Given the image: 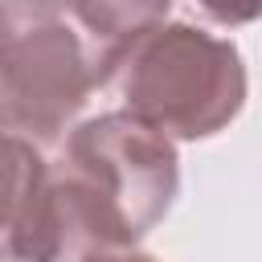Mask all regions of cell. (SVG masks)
<instances>
[{"label":"cell","mask_w":262,"mask_h":262,"mask_svg":"<svg viewBox=\"0 0 262 262\" xmlns=\"http://www.w3.org/2000/svg\"><path fill=\"white\" fill-rule=\"evenodd\" d=\"M123 111L172 139H209L246 106V66L233 41L184 20H164L106 57Z\"/></svg>","instance_id":"obj_1"},{"label":"cell","mask_w":262,"mask_h":262,"mask_svg":"<svg viewBox=\"0 0 262 262\" xmlns=\"http://www.w3.org/2000/svg\"><path fill=\"white\" fill-rule=\"evenodd\" d=\"M106 49L70 0H4L0 25V123L37 147L61 143L106 82Z\"/></svg>","instance_id":"obj_2"},{"label":"cell","mask_w":262,"mask_h":262,"mask_svg":"<svg viewBox=\"0 0 262 262\" xmlns=\"http://www.w3.org/2000/svg\"><path fill=\"white\" fill-rule=\"evenodd\" d=\"M53 168L86 188L127 242L151 233L180 188L172 135L156 131L131 111H111L74 127Z\"/></svg>","instance_id":"obj_3"},{"label":"cell","mask_w":262,"mask_h":262,"mask_svg":"<svg viewBox=\"0 0 262 262\" xmlns=\"http://www.w3.org/2000/svg\"><path fill=\"white\" fill-rule=\"evenodd\" d=\"M70 4L106 53H115L131 37L164 25V16L172 8V0H70Z\"/></svg>","instance_id":"obj_4"},{"label":"cell","mask_w":262,"mask_h":262,"mask_svg":"<svg viewBox=\"0 0 262 262\" xmlns=\"http://www.w3.org/2000/svg\"><path fill=\"white\" fill-rule=\"evenodd\" d=\"M196 8L217 25H250L262 16V0H196Z\"/></svg>","instance_id":"obj_5"},{"label":"cell","mask_w":262,"mask_h":262,"mask_svg":"<svg viewBox=\"0 0 262 262\" xmlns=\"http://www.w3.org/2000/svg\"><path fill=\"white\" fill-rule=\"evenodd\" d=\"M74 262H156V258L143 254V250H135V246H90Z\"/></svg>","instance_id":"obj_6"}]
</instances>
